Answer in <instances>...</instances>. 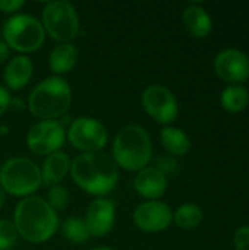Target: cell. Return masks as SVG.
Segmentation results:
<instances>
[{
	"instance_id": "1",
	"label": "cell",
	"mask_w": 249,
	"mask_h": 250,
	"mask_svg": "<svg viewBox=\"0 0 249 250\" xmlns=\"http://www.w3.org/2000/svg\"><path fill=\"white\" fill-rule=\"evenodd\" d=\"M69 176L73 183L88 195L104 198L119 183V167L104 152L78 154L70 163Z\"/></svg>"
},
{
	"instance_id": "2",
	"label": "cell",
	"mask_w": 249,
	"mask_h": 250,
	"mask_svg": "<svg viewBox=\"0 0 249 250\" xmlns=\"http://www.w3.org/2000/svg\"><path fill=\"white\" fill-rule=\"evenodd\" d=\"M13 226L18 236L32 245L45 243L54 237L60 227L59 214L41 196L21 199L13 211Z\"/></svg>"
},
{
	"instance_id": "3",
	"label": "cell",
	"mask_w": 249,
	"mask_h": 250,
	"mask_svg": "<svg viewBox=\"0 0 249 250\" xmlns=\"http://www.w3.org/2000/svg\"><path fill=\"white\" fill-rule=\"evenodd\" d=\"M72 104V88L62 76H47L28 95V110L38 120H59Z\"/></svg>"
},
{
	"instance_id": "4",
	"label": "cell",
	"mask_w": 249,
	"mask_h": 250,
	"mask_svg": "<svg viewBox=\"0 0 249 250\" xmlns=\"http://www.w3.org/2000/svg\"><path fill=\"white\" fill-rule=\"evenodd\" d=\"M112 158L117 167L135 171L148 167L153 160V142L150 133L139 125H126L114 136Z\"/></svg>"
},
{
	"instance_id": "5",
	"label": "cell",
	"mask_w": 249,
	"mask_h": 250,
	"mask_svg": "<svg viewBox=\"0 0 249 250\" xmlns=\"http://www.w3.org/2000/svg\"><path fill=\"white\" fill-rule=\"evenodd\" d=\"M43 186L41 170L26 157H12L0 166V188L16 198L32 196Z\"/></svg>"
},
{
	"instance_id": "6",
	"label": "cell",
	"mask_w": 249,
	"mask_h": 250,
	"mask_svg": "<svg viewBox=\"0 0 249 250\" xmlns=\"http://www.w3.org/2000/svg\"><path fill=\"white\" fill-rule=\"evenodd\" d=\"M1 37L10 50L25 56L40 50L45 41L41 21L28 13L9 16L1 26Z\"/></svg>"
},
{
	"instance_id": "7",
	"label": "cell",
	"mask_w": 249,
	"mask_h": 250,
	"mask_svg": "<svg viewBox=\"0 0 249 250\" xmlns=\"http://www.w3.org/2000/svg\"><path fill=\"white\" fill-rule=\"evenodd\" d=\"M40 21L45 35L59 44L72 42L79 32V15L68 0L47 1L43 6Z\"/></svg>"
},
{
	"instance_id": "8",
	"label": "cell",
	"mask_w": 249,
	"mask_h": 250,
	"mask_svg": "<svg viewBox=\"0 0 249 250\" xmlns=\"http://www.w3.org/2000/svg\"><path fill=\"white\" fill-rule=\"evenodd\" d=\"M66 141H69V144L81 154L100 152L107 145L109 132L97 119L79 116L70 122L66 130Z\"/></svg>"
},
{
	"instance_id": "9",
	"label": "cell",
	"mask_w": 249,
	"mask_h": 250,
	"mask_svg": "<svg viewBox=\"0 0 249 250\" xmlns=\"http://www.w3.org/2000/svg\"><path fill=\"white\" fill-rule=\"evenodd\" d=\"M25 142L32 154L47 157L62 149L66 142V130L59 120H38L26 132Z\"/></svg>"
},
{
	"instance_id": "10",
	"label": "cell",
	"mask_w": 249,
	"mask_h": 250,
	"mask_svg": "<svg viewBox=\"0 0 249 250\" xmlns=\"http://www.w3.org/2000/svg\"><path fill=\"white\" fill-rule=\"evenodd\" d=\"M141 104L145 113L160 125H170L176 120L179 107L173 92L158 83L148 85L141 94Z\"/></svg>"
},
{
	"instance_id": "11",
	"label": "cell",
	"mask_w": 249,
	"mask_h": 250,
	"mask_svg": "<svg viewBox=\"0 0 249 250\" xmlns=\"http://www.w3.org/2000/svg\"><path fill=\"white\" fill-rule=\"evenodd\" d=\"M132 220L144 233H161L173 223V211L161 201H144L134 209Z\"/></svg>"
},
{
	"instance_id": "12",
	"label": "cell",
	"mask_w": 249,
	"mask_h": 250,
	"mask_svg": "<svg viewBox=\"0 0 249 250\" xmlns=\"http://www.w3.org/2000/svg\"><path fill=\"white\" fill-rule=\"evenodd\" d=\"M214 72L222 81L241 85L249 78V57L236 48L223 50L214 60Z\"/></svg>"
},
{
	"instance_id": "13",
	"label": "cell",
	"mask_w": 249,
	"mask_h": 250,
	"mask_svg": "<svg viewBox=\"0 0 249 250\" xmlns=\"http://www.w3.org/2000/svg\"><path fill=\"white\" fill-rule=\"evenodd\" d=\"M84 221L91 237H106L113 230L116 223L114 202L107 198L92 199L87 207Z\"/></svg>"
},
{
	"instance_id": "14",
	"label": "cell",
	"mask_w": 249,
	"mask_h": 250,
	"mask_svg": "<svg viewBox=\"0 0 249 250\" xmlns=\"http://www.w3.org/2000/svg\"><path fill=\"white\" fill-rule=\"evenodd\" d=\"M134 189L147 201H158L167 190V177L154 166H148L135 174Z\"/></svg>"
},
{
	"instance_id": "15",
	"label": "cell",
	"mask_w": 249,
	"mask_h": 250,
	"mask_svg": "<svg viewBox=\"0 0 249 250\" xmlns=\"http://www.w3.org/2000/svg\"><path fill=\"white\" fill-rule=\"evenodd\" d=\"M34 75V63L25 54H18L9 59L3 70V82L7 91H21L25 88Z\"/></svg>"
},
{
	"instance_id": "16",
	"label": "cell",
	"mask_w": 249,
	"mask_h": 250,
	"mask_svg": "<svg viewBox=\"0 0 249 250\" xmlns=\"http://www.w3.org/2000/svg\"><path fill=\"white\" fill-rule=\"evenodd\" d=\"M70 163H72L70 157L63 151H57L47 155L43 161V166L40 167L43 185L48 188L60 185V182L70 171Z\"/></svg>"
},
{
	"instance_id": "17",
	"label": "cell",
	"mask_w": 249,
	"mask_h": 250,
	"mask_svg": "<svg viewBox=\"0 0 249 250\" xmlns=\"http://www.w3.org/2000/svg\"><path fill=\"white\" fill-rule=\"evenodd\" d=\"M79 59V51L75 44L63 42L57 44L48 54V67L54 76H62L73 70Z\"/></svg>"
},
{
	"instance_id": "18",
	"label": "cell",
	"mask_w": 249,
	"mask_h": 250,
	"mask_svg": "<svg viewBox=\"0 0 249 250\" xmlns=\"http://www.w3.org/2000/svg\"><path fill=\"white\" fill-rule=\"evenodd\" d=\"M182 22L185 29L194 38H205L210 35L213 22L208 12L200 4H191L183 9Z\"/></svg>"
},
{
	"instance_id": "19",
	"label": "cell",
	"mask_w": 249,
	"mask_h": 250,
	"mask_svg": "<svg viewBox=\"0 0 249 250\" xmlns=\"http://www.w3.org/2000/svg\"><path fill=\"white\" fill-rule=\"evenodd\" d=\"M160 141L163 148L176 157H183L189 152L191 149V139L189 136L173 126H164L160 132Z\"/></svg>"
},
{
	"instance_id": "20",
	"label": "cell",
	"mask_w": 249,
	"mask_h": 250,
	"mask_svg": "<svg viewBox=\"0 0 249 250\" xmlns=\"http://www.w3.org/2000/svg\"><path fill=\"white\" fill-rule=\"evenodd\" d=\"M60 230L63 237L72 245H84L91 239V234L87 229L84 218L81 217H68L60 223Z\"/></svg>"
},
{
	"instance_id": "21",
	"label": "cell",
	"mask_w": 249,
	"mask_h": 250,
	"mask_svg": "<svg viewBox=\"0 0 249 250\" xmlns=\"http://www.w3.org/2000/svg\"><path fill=\"white\" fill-rule=\"evenodd\" d=\"M222 105L229 113H239L247 108L249 103L248 89L242 85H229L222 92Z\"/></svg>"
},
{
	"instance_id": "22",
	"label": "cell",
	"mask_w": 249,
	"mask_h": 250,
	"mask_svg": "<svg viewBox=\"0 0 249 250\" xmlns=\"http://www.w3.org/2000/svg\"><path fill=\"white\" fill-rule=\"evenodd\" d=\"M203 209L195 204H183L173 212V223L185 230L198 227L203 223Z\"/></svg>"
},
{
	"instance_id": "23",
	"label": "cell",
	"mask_w": 249,
	"mask_h": 250,
	"mask_svg": "<svg viewBox=\"0 0 249 250\" xmlns=\"http://www.w3.org/2000/svg\"><path fill=\"white\" fill-rule=\"evenodd\" d=\"M45 201L50 205V208L59 214L60 211H65L69 207L70 195H69V190L65 186L56 185V186H50Z\"/></svg>"
},
{
	"instance_id": "24",
	"label": "cell",
	"mask_w": 249,
	"mask_h": 250,
	"mask_svg": "<svg viewBox=\"0 0 249 250\" xmlns=\"http://www.w3.org/2000/svg\"><path fill=\"white\" fill-rule=\"evenodd\" d=\"M18 231L13 221L0 218V250H10L18 242Z\"/></svg>"
},
{
	"instance_id": "25",
	"label": "cell",
	"mask_w": 249,
	"mask_h": 250,
	"mask_svg": "<svg viewBox=\"0 0 249 250\" xmlns=\"http://www.w3.org/2000/svg\"><path fill=\"white\" fill-rule=\"evenodd\" d=\"M233 243L236 250H249V226H244L236 230Z\"/></svg>"
},
{
	"instance_id": "26",
	"label": "cell",
	"mask_w": 249,
	"mask_h": 250,
	"mask_svg": "<svg viewBox=\"0 0 249 250\" xmlns=\"http://www.w3.org/2000/svg\"><path fill=\"white\" fill-rule=\"evenodd\" d=\"M176 161L173 160V158H170V157H160V158H157V163H156V168H158L166 177L169 176V174H173L175 173V170H176Z\"/></svg>"
},
{
	"instance_id": "27",
	"label": "cell",
	"mask_w": 249,
	"mask_h": 250,
	"mask_svg": "<svg viewBox=\"0 0 249 250\" xmlns=\"http://www.w3.org/2000/svg\"><path fill=\"white\" fill-rule=\"evenodd\" d=\"M23 6H25L23 0H0V12L7 13L10 16L18 13Z\"/></svg>"
},
{
	"instance_id": "28",
	"label": "cell",
	"mask_w": 249,
	"mask_h": 250,
	"mask_svg": "<svg viewBox=\"0 0 249 250\" xmlns=\"http://www.w3.org/2000/svg\"><path fill=\"white\" fill-rule=\"evenodd\" d=\"M10 101H12L10 92L6 89V86L0 83V116H3L10 108Z\"/></svg>"
},
{
	"instance_id": "29",
	"label": "cell",
	"mask_w": 249,
	"mask_h": 250,
	"mask_svg": "<svg viewBox=\"0 0 249 250\" xmlns=\"http://www.w3.org/2000/svg\"><path fill=\"white\" fill-rule=\"evenodd\" d=\"M9 59H10V48L3 40H0V64L7 63Z\"/></svg>"
},
{
	"instance_id": "30",
	"label": "cell",
	"mask_w": 249,
	"mask_h": 250,
	"mask_svg": "<svg viewBox=\"0 0 249 250\" xmlns=\"http://www.w3.org/2000/svg\"><path fill=\"white\" fill-rule=\"evenodd\" d=\"M4 201H6V193H4L3 189L0 188V209H1V207L4 205Z\"/></svg>"
},
{
	"instance_id": "31",
	"label": "cell",
	"mask_w": 249,
	"mask_h": 250,
	"mask_svg": "<svg viewBox=\"0 0 249 250\" xmlns=\"http://www.w3.org/2000/svg\"><path fill=\"white\" fill-rule=\"evenodd\" d=\"M90 250H114L112 249V248H106V246H100V248H92V249Z\"/></svg>"
},
{
	"instance_id": "32",
	"label": "cell",
	"mask_w": 249,
	"mask_h": 250,
	"mask_svg": "<svg viewBox=\"0 0 249 250\" xmlns=\"http://www.w3.org/2000/svg\"><path fill=\"white\" fill-rule=\"evenodd\" d=\"M10 250H13V249H10Z\"/></svg>"
}]
</instances>
